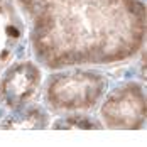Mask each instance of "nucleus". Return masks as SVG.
<instances>
[{
	"label": "nucleus",
	"instance_id": "obj_6",
	"mask_svg": "<svg viewBox=\"0 0 147 147\" xmlns=\"http://www.w3.org/2000/svg\"><path fill=\"white\" fill-rule=\"evenodd\" d=\"M47 125V117L41 108H24L9 117L0 127L10 130H37Z\"/></svg>",
	"mask_w": 147,
	"mask_h": 147
},
{
	"label": "nucleus",
	"instance_id": "obj_2",
	"mask_svg": "<svg viewBox=\"0 0 147 147\" xmlns=\"http://www.w3.org/2000/svg\"><path fill=\"white\" fill-rule=\"evenodd\" d=\"M107 90V80L98 71L73 69L58 73L46 85V103L56 112L91 110L102 100Z\"/></svg>",
	"mask_w": 147,
	"mask_h": 147
},
{
	"label": "nucleus",
	"instance_id": "obj_8",
	"mask_svg": "<svg viewBox=\"0 0 147 147\" xmlns=\"http://www.w3.org/2000/svg\"><path fill=\"white\" fill-rule=\"evenodd\" d=\"M19 3H20V7L27 12V14L34 15L44 3H47L49 0H17Z\"/></svg>",
	"mask_w": 147,
	"mask_h": 147
},
{
	"label": "nucleus",
	"instance_id": "obj_5",
	"mask_svg": "<svg viewBox=\"0 0 147 147\" xmlns=\"http://www.w3.org/2000/svg\"><path fill=\"white\" fill-rule=\"evenodd\" d=\"M19 41V20L12 12V7L0 0V71L12 58Z\"/></svg>",
	"mask_w": 147,
	"mask_h": 147
},
{
	"label": "nucleus",
	"instance_id": "obj_4",
	"mask_svg": "<svg viewBox=\"0 0 147 147\" xmlns=\"http://www.w3.org/2000/svg\"><path fill=\"white\" fill-rule=\"evenodd\" d=\"M41 83V69L30 63L22 61L7 68L0 76V103L9 108H20L36 95Z\"/></svg>",
	"mask_w": 147,
	"mask_h": 147
},
{
	"label": "nucleus",
	"instance_id": "obj_7",
	"mask_svg": "<svg viewBox=\"0 0 147 147\" xmlns=\"http://www.w3.org/2000/svg\"><path fill=\"white\" fill-rule=\"evenodd\" d=\"M102 127V123H98L96 120L86 117V115H69V117L58 120L53 125V129H64V130H76V129H80V130H91V129L100 130Z\"/></svg>",
	"mask_w": 147,
	"mask_h": 147
},
{
	"label": "nucleus",
	"instance_id": "obj_3",
	"mask_svg": "<svg viewBox=\"0 0 147 147\" xmlns=\"http://www.w3.org/2000/svg\"><path fill=\"white\" fill-rule=\"evenodd\" d=\"M146 93L135 81L112 90L102 105V118L112 130H139L146 123Z\"/></svg>",
	"mask_w": 147,
	"mask_h": 147
},
{
	"label": "nucleus",
	"instance_id": "obj_1",
	"mask_svg": "<svg viewBox=\"0 0 147 147\" xmlns=\"http://www.w3.org/2000/svg\"><path fill=\"white\" fill-rule=\"evenodd\" d=\"M34 15L32 51L49 69L115 64L144 46L140 0H49Z\"/></svg>",
	"mask_w": 147,
	"mask_h": 147
}]
</instances>
